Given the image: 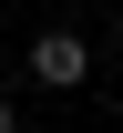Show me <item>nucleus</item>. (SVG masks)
I'll return each mask as SVG.
<instances>
[{"label":"nucleus","instance_id":"obj_2","mask_svg":"<svg viewBox=\"0 0 123 133\" xmlns=\"http://www.w3.org/2000/svg\"><path fill=\"white\" fill-rule=\"evenodd\" d=\"M0 133H21V123H10V102H0Z\"/></svg>","mask_w":123,"mask_h":133},{"label":"nucleus","instance_id":"obj_3","mask_svg":"<svg viewBox=\"0 0 123 133\" xmlns=\"http://www.w3.org/2000/svg\"><path fill=\"white\" fill-rule=\"evenodd\" d=\"M113 41H123V21H113Z\"/></svg>","mask_w":123,"mask_h":133},{"label":"nucleus","instance_id":"obj_1","mask_svg":"<svg viewBox=\"0 0 123 133\" xmlns=\"http://www.w3.org/2000/svg\"><path fill=\"white\" fill-rule=\"evenodd\" d=\"M92 72V51H82V31H41L31 41V82H51V92H72Z\"/></svg>","mask_w":123,"mask_h":133}]
</instances>
